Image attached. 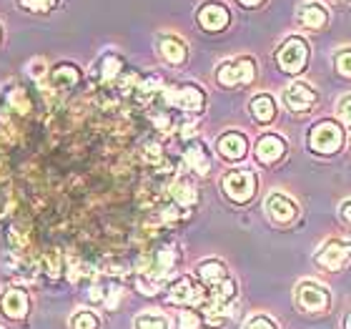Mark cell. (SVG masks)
I'll use <instances>...</instances> for the list:
<instances>
[{
    "label": "cell",
    "instance_id": "cell-33",
    "mask_svg": "<svg viewBox=\"0 0 351 329\" xmlns=\"http://www.w3.org/2000/svg\"><path fill=\"white\" fill-rule=\"evenodd\" d=\"M344 329H351V312L346 315V319H344Z\"/></svg>",
    "mask_w": 351,
    "mask_h": 329
},
{
    "label": "cell",
    "instance_id": "cell-29",
    "mask_svg": "<svg viewBox=\"0 0 351 329\" xmlns=\"http://www.w3.org/2000/svg\"><path fill=\"white\" fill-rule=\"evenodd\" d=\"M337 113H339V118H341V124L351 128V95H344V98L339 101Z\"/></svg>",
    "mask_w": 351,
    "mask_h": 329
},
{
    "label": "cell",
    "instance_id": "cell-19",
    "mask_svg": "<svg viewBox=\"0 0 351 329\" xmlns=\"http://www.w3.org/2000/svg\"><path fill=\"white\" fill-rule=\"evenodd\" d=\"M171 196H173V201L178 206H193L196 204V198H198V194H196V186L191 181H186V179H178V181H173V186H171Z\"/></svg>",
    "mask_w": 351,
    "mask_h": 329
},
{
    "label": "cell",
    "instance_id": "cell-14",
    "mask_svg": "<svg viewBox=\"0 0 351 329\" xmlns=\"http://www.w3.org/2000/svg\"><path fill=\"white\" fill-rule=\"evenodd\" d=\"M299 23L304 25L306 30H322L326 23H329V10L322 5V3H304L299 8Z\"/></svg>",
    "mask_w": 351,
    "mask_h": 329
},
{
    "label": "cell",
    "instance_id": "cell-8",
    "mask_svg": "<svg viewBox=\"0 0 351 329\" xmlns=\"http://www.w3.org/2000/svg\"><path fill=\"white\" fill-rule=\"evenodd\" d=\"M254 154H256V161L263 163V166H271V163H276L284 159L286 154V141L276 133H263L261 139L256 141V148H254Z\"/></svg>",
    "mask_w": 351,
    "mask_h": 329
},
{
    "label": "cell",
    "instance_id": "cell-25",
    "mask_svg": "<svg viewBox=\"0 0 351 329\" xmlns=\"http://www.w3.org/2000/svg\"><path fill=\"white\" fill-rule=\"evenodd\" d=\"M53 78H56V83H66V86H73L75 81H78V71H75L73 66H58L56 68V73H53Z\"/></svg>",
    "mask_w": 351,
    "mask_h": 329
},
{
    "label": "cell",
    "instance_id": "cell-2",
    "mask_svg": "<svg viewBox=\"0 0 351 329\" xmlns=\"http://www.w3.org/2000/svg\"><path fill=\"white\" fill-rule=\"evenodd\" d=\"M221 189L231 201L236 204H246L254 198L256 194V176L249 168H239V171H228L223 179H221Z\"/></svg>",
    "mask_w": 351,
    "mask_h": 329
},
{
    "label": "cell",
    "instance_id": "cell-9",
    "mask_svg": "<svg viewBox=\"0 0 351 329\" xmlns=\"http://www.w3.org/2000/svg\"><path fill=\"white\" fill-rule=\"evenodd\" d=\"M166 101L173 103V106H178V109H183V111L198 113V111L204 109L206 95L198 86H181V88H171L169 93H166Z\"/></svg>",
    "mask_w": 351,
    "mask_h": 329
},
{
    "label": "cell",
    "instance_id": "cell-7",
    "mask_svg": "<svg viewBox=\"0 0 351 329\" xmlns=\"http://www.w3.org/2000/svg\"><path fill=\"white\" fill-rule=\"evenodd\" d=\"M263 212L274 224H291L299 216V204L291 196H286L281 191H271L263 201Z\"/></svg>",
    "mask_w": 351,
    "mask_h": 329
},
{
    "label": "cell",
    "instance_id": "cell-31",
    "mask_svg": "<svg viewBox=\"0 0 351 329\" xmlns=\"http://www.w3.org/2000/svg\"><path fill=\"white\" fill-rule=\"evenodd\" d=\"M339 214H341V219H344L346 224L351 227V198H346L344 204H341V212H339Z\"/></svg>",
    "mask_w": 351,
    "mask_h": 329
},
{
    "label": "cell",
    "instance_id": "cell-1",
    "mask_svg": "<svg viewBox=\"0 0 351 329\" xmlns=\"http://www.w3.org/2000/svg\"><path fill=\"white\" fill-rule=\"evenodd\" d=\"M254 78H256V60L249 58V56L226 60V63H221L219 71H216V81L223 88L243 86V83H251Z\"/></svg>",
    "mask_w": 351,
    "mask_h": 329
},
{
    "label": "cell",
    "instance_id": "cell-17",
    "mask_svg": "<svg viewBox=\"0 0 351 329\" xmlns=\"http://www.w3.org/2000/svg\"><path fill=\"white\" fill-rule=\"evenodd\" d=\"M198 277L213 289V286L221 284L223 279H228V274H226V266H223L219 259H206V262L198 264Z\"/></svg>",
    "mask_w": 351,
    "mask_h": 329
},
{
    "label": "cell",
    "instance_id": "cell-24",
    "mask_svg": "<svg viewBox=\"0 0 351 329\" xmlns=\"http://www.w3.org/2000/svg\"><path fill=\"white\" fill-rule=\"evenodd\" d=\"M101 68H103V78H106V81H113V78L121 73L123 63H121V58H118V56H106Z\"/></svg>",
    "mask_w": 351,
    "mask_h": 329
},
{
    "label": "cell",
    "instance_id": "cell-11",
    "mask_svg": "<svg viewBox=\"0 0 351 329\" xmlns=\"http://www.w3.org/2000/svg\"><path fill=\"white\" fill-rule=\"evenodd\" d=\"M284 103H286V109L289 111L301 113V111L311 109V106L316 103V91L308 86V83L296 81L284 91Z\"/></svg>",
    "mask_w": 351,
    "mask_h": 329
},
{
    "label": "cell",
    "instance_id": "cell-15",
    "mask_svg": "<svg viewBox=\"0 0 351 329\" xmlns=\"http://www.w3.org/2000/svg\"><path fill=\"white\" fill-rule=\"evenodd\" d=\"M0 307H3V312H5L8 317L23 319V317L28 315V297H25V292H21V289H10V292H5V297L0 299Z\"/></svg>",
    "mask_w": 351,
    "mask_h": 329
},
{
    "label": "cell",
    "instance_id": "cell-12",
    "mask_svg": "<svg viewBox=\"0 0 351 329\" xmlns=\"http://www.w3.org/2000/svg\"><path fill=\"white\" fill-rule=\"evenodd\" d=\"M228 21H231V15H228V10L221 5V3H206V5H201V10H198L201 28L211 30V33L223 30L228 25Z\"/></svg>",
    "mask_w": 351,
    "mask_h": 329
},
{
    "label": "cell",
    "instance_id": "cell-20",
    "mask_svg": "<svg viewBox=\"0 0 351 329\" xmlns=\"http://www.w3.org/2000/svg\"><path fill=\"white\" fill-rule=\"evenodd\" d=\"M186 166H189L191 171L201 174V176L208 171V156H206V151H204L201 144H193V146L186 151Z\"/></svg>",
    "mask_w": 351,
    "mask_h": 329
},
{
    "label": "cell",
    "instance_id": "cell-16",
    "mask_svg": "<svg viewBox=\"0 0 351 329\" xmlns=\"http://www.w3.org/2000/svg\"><path fill=\"white\" fill-rule=\"evenodd\" d=\"M251 116L256 118L258 124L274 121V116H276V101H274V95L269 93L254 95V101H251Z\"/></svg>",
    "mask_w": 351,
    "mask_h": 329
},
{
    "label": "cell",
    "instance_id": "cell-22",
    "mask_svg": "<svg viewBox=\"0 0 351 329\" xmlns=\"http://www.w3.org/2000/svg\"><path fill=\"white\" fill-rule=\"evenodd\" d=\"M136 329H169V319L163 315L146 312V315L136 317Z\"/></svg>",
    "mask_w": 351,
    "mask_h": 329
},
{
    "label": "cell",
    "instance_id": "cell-5",
    "mask_svg": "<svg viewBox=\"0 0 351 329\" xmlns=\"http://www.w3.org/2000/svg\"><path fill=\"white\" fill-rule=\"evenodd\" d=\"M296 304H299V309L308 312V315H322V312L329 309L331 294L324 284L306 279V282H301L296 286Z\"/></svg>",
    "mask_w": 351,
    "mask_h": 329
},
{
    "label": "cell",
    "instance_id": "cell-28",
    "mask_svg": "<svg viewBox=\"0 0 351 329\" xmlns=\"http://www.w3.org/2000/svg\"><path fill=\"white\" fill-rule=\"evenodd\" d=\"M201 327V317L196 312H181L178 317V329H198Z\"/></svg>",
    "mask_w": 351,
    "mask_h": 329
},
{
    "label": "cell",
    "instance_id": "cell-10",
    "mask_svg": "<svg viewBox=\"0 0 351 329\" xmlns=\"http://www.w3.org/2000/svg\"><path fill=\"white\" fill-rule=\"evenodd\" d=\"M204 289L191 282L189 277H181L178 282H173L169 289V302L171 304H183V307H191V304H201L204 302Z\"/></svg>",
    "mask_w": 351,
    "mask_h": 329
},
{
    "label": "cell",
    "instance_id": "cell-21",
    "mask_svg": "<svg viewBox=\"0 0 351 329\" xmlns=\"http://www.w3.org/2000/svg\"><path fill=\"white\" fill-rule=\"evenodd\" d=\"M234 297H236V282L234 279H223L221 284H216L211 289V299L219 302V304H226V307L234 302Z\"/></svg>",
    "mask_w": 351,
    "mask_h": 329
},
{
    "label": "cell",
    "instance_id": "cell-6",
    "mask_svg": "<svg viewBox=\"0 0 351 329\" xmlns=\"http://www.w3.org/2000/svg\"><path fill=\"white\" fill-rule=\"evenodd\" d=\"M349 262H351V242H341V239L326 242L319 249V254H316V264L326 271H341Z\"/></svg>",
    "mask_w": 351,
    "mask_h": 329
},
{
    "label": "cell",
    "instance_id": "cell-13",
    "mask_svg": "<svg viewBox=\"0 0 351 329\" xmlns=\"http://www.w3.org/2000/svg\"><path fill=\"white\" fill-rule=\"evenodd\" d=\"M216 148H219V154L223 156L226 161H241L243 156H246V151H249V141H246L243 133L231 131L221 136Z\"/></svg>",
    "mask_w": 351,
    "mask_h": 329
},
{
    "label": "cell",
    "instance_id": "cell-26",
    "mask_svg": "<svg viewBox=\"0 0 351 329\" xmlns=\"http://www.w3.org/2000/svg\"><path fill=\"white\" fill-rule=\"evenodd\" d=\"M71 324H73V329H98V317L93 312H78Z\"/></svg>",
    "mask_w": 351,
    "mask_h": 329
},
{
    "label": "cell",
    "instance_id": "cell-18",
    "mask_svg": "<svg viewBox=\"0 0 351 329\" xmlns=\"http://www.w3.org/2000/svg\"><path fill=\"white\" fill-rule=\"evenodd\" d=\"M158 48H161V56L166 60H169L171 66H181L183 60H186V45L178 41V38H173V36H166V38H161V43H158Z\"/></svg>",
    "mask_w": 351,
    "mask_h": 329
},
{
    "label": "cell",
    "instance_id": "cell-23",
    "mask_svg": "<svg viewBox=\"0 0 351 329\" xmlns=\"http://www.w3.org/2000/svg\"><path fill=\"white\" fill-rule=\"evenodd\" d=\"M334 66L344 78H351V48H341V51L334 56Z\"/></svg>",
    "mask_w": 351,
    "mask_h": 329
},
{
    "label": "cell",
    "instance_id": "cell-27",
    "mask_svg": "<svg viewBox=\"0 0 351 329\" xmlns=\"http://www.w3.org/2000/svg\"><path fill=\"white\" fill-rule=\"evenodd\" d=\"M246 329H278V324L269 315H254L246 322Z\"/></svg>",
    "mask_w": 351,
    "mask_h": 329
},
{
    "label": "cell",
    "instance_id": "cell-30",
    "mask_svg": "<svg viewBox=\"0 0 351 329\" xmlns=\"http://www.w3.org/2000/svg\"><path fill=\"white\" fill-rule=\"evenodd\" d=\"M56 0H21V5H25L28 10H36V13H43V10H51Z\"/></svg>",
    "mask_w": 351,
    "mask_h": 329
},
{
    "label": "cell",
    "instance_id": "cell-3",
    "mask_svg": "<svg viewBox=\"0 0 351 329\" xmlns=\"http://www.w3.org/2000/svg\"><path fill=\"white\" fill-rule=\"evenodd\" d=\"M341 144H344V131L334 121H319L308 133V146L316 154H337Z\"/></svg>",
    "mask_w": 351,
    "mask_h": 329
},
{
    "label": "cell",
    "instance_id": "cell-4",
    "mask_svg": "<svg viewBox=\"0 0 351 329\" xmlns=\"http://www.w3.org/2000/svg\"><path fill=\"white\" fill-rule=\"evenodd\" d=\"M276 60H278V68H281L284 73H301L308 60L306 41H304L301 36L286 38L284 45H281L276 53Z\"/></svg>",
    "mask_w": 351,
    "mask_h": 329
},
{
    "label": "cell",
    "instance_id": "cell-32",
    "mask_svg": "<svg viewBox=\"0 0 351 329\" xmlns=\"http://www.w3.org/2000/svg\"><path fill=\"white\" fill-rule=\"evenodd\" d=\"M241 5H246V8H256V5H261L263 0H239Z\"/></svg>",
    "mask_w": 351,
    "mask_h": 329
}]
</instances>
